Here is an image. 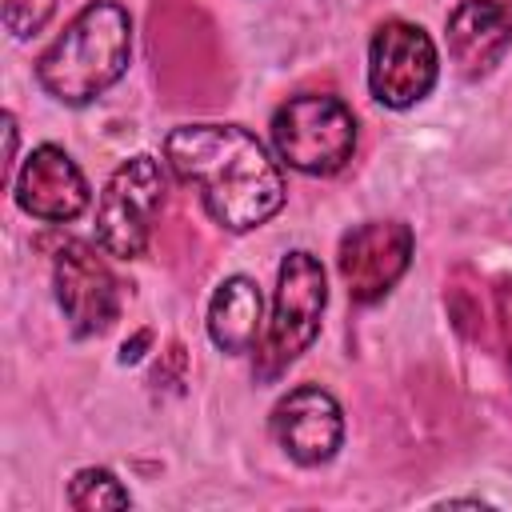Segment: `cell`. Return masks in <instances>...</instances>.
Returning <instances> with one entry per match:
<instances>
[{"instance_id":"6da1fadb","label":"cell","mask_w":512,"mask_h":512,"mask_svg":"<svg viewBox=\"0 0 512 512\" xmlns=\"http://www.w3.org/2000/svg\"><path fill=\"white\" fill-rule=\"evenodd\" d=\"M164 160L228 232L260 228L284 204L280 164L240 124H180L164 140Z\"/></svg>"},{"instance_id":"7a4b0ae2","label":"cell","mask_w":512,"mask_h":512,"mask_svg":"<svg viewBox=\"0 0 512 512\" xmlns=\"http://www.w3.org/2000/svg\"><path fill=\"white\" fill-rule=\"evenodd\" d=\"M128 56H132L128 12L116 0H92L40 52L36 80L60 104H92L128 72Z\"/></svg>"},{"instance_id":"3957f363","label":"cell","mask_w":512,"mask_h":512,"mask_svg":"<svg viewBox=\"0 0 512 512\" xmlns=\"http://www.w3.org/2000/svg\"><path fill=\"white\" fill-rule=\"evenodd\" d=\"M328 304V280L312 252L296 248L276 268V292H272V316L256 344V380L272 384L284 376L316 340L320 316Z\"/></svg>"},{"instance_id":"277c9868","label":"cell","mask_w":512,"mask_h":512,"mask_svg":"<svg viewBox=\"0 0 512 512\" xmlns=\"http://www.w3.org/2000/svg\"><path fill=\"white\" fill-rule=\"evenodd\" d=\"M272 148L304 176H332L356 152V116L328 92L292 96L272 116Z\"/></svg>"},{"instance_id":"5b68a950","label":"cell","mask_w":512,"mask_h":512,"mask_svg":"<svg viewBox=\"0 0 512 512\" xmlns=\"http://www.w3.org/2000/svg\"><path fill=\"white\" fill-rule=\"evenodd\" d=\"M168 196V176L164 164L148 152L128 156L104 184L100 204H96V244L116 256V260H136L144 256L152 240L156 212L164 208Z\"/></svg>"},{"instance_id":"8992f818","label":"cell","mask_w":512,"mask_h":512,"mask_svg":"<svg viewBox=\"0 0 512 512\" xmlns=\"http://www.w3.org/2000/svg\"><path fill=\"white\" fill-rule=\"evenodd\" d=\"M440 76V56L420 24L388 20L368 44V88L384 108L420 104Z\"/></svg>"},{"instance_id":"52a82bcc","label":"cell","mask_w":512,"mask_h":512,"mask_svg":"<svg viewBox=\"0 0 512 512\" xmlns=\"http://www.w3.org/2000/svg\"><path fill=\"white\" fill-rule=\"evenodd\" d=\"M52 288H56V304L68 320V332L80 340L100 336L120 320V284H116L108 260L84 240H72L56 252Z\"/></svg>"},{"instance_id":"ba28073f","label":"cell","mask_w":512,"mask_h":512,"mask_svg":"<svg viewBox=\"0 0 512 512\" xmlns=\"http://www.w3.org/2000/svg\"><path fill=\"white\" fill-rule=\"evenodd\" d=\"M340 276L356 304L384 300L412 260V228L404 220H364L340 240Z\"/></svg>"},{"instance_id":"9c48e42d","label":"cell","mask_w":512,"mask_h":512,"mask_svg":"<svg viewBox=\"0 0 512 512\" xmlns=\"http://www.w3.org/2000/svg\"><path fill=\"white\" fill-rule=\"evenodd\" d=\"M272 440L304 468L328 464L344 444V412L336 396L320 384H300L272 408Z\"/></svg>"},{"instance_id":"30bf717a","label":"cell","mask_w":512,"mask_h":512,"mask_svg":"<svg viewBox=\"0 0 512 512\" xmlns=\"http://www.w3.org/2000/svg\"><path fill=\"white\" fill-rule=\"evenodd\" d=\"M12 192H16V204L32 220H48V224L76 220L92 200V188H88L80 164L56 144H40L28 152V160L16 172Z\"/></svg>"},{"instance_id":"8fae6325","label":"cell","mask_w":512,"mask_h":512,"mask_svg":"<svg viewBox=\"0 0 512 512\" xmlns=\"http://www.w3.org/2000/svg\"><path fill=\"white\" fill-rule=\"evenodd\" d=\"M512 48V0H464L448 16V56L468 76H488Z\"/></svg>"},{"instance_id":"7c38bea8","label":"cell","mask_w":512,"mask_h":512,"mask_svg":"<svg viewBox=\"0 0 512 512\" xmlns=\"http://www.w3.org/2000/svg\"><path fill=\"white\" fill-rule=\"evenodd\" d=\"M260 288L252 276H224L208 300V336L220 352L244 356L260 344Z\"/></svg>"},{"instance_id":"4fadbf2b","label":"cell","mask_w":512,"mask_h":512,"mask_svg":"<svg viewBox=\"0 0 512 512\" xmlns=\"http://www.w3.org/2000/svg\"><path fill=\"white\" fill-rule=\"evenodd\" d=\"M68 504L76 512H100V508H128V488L108 468H80L68 480Z\"/></svg>"},{"instance_id":"5bb4252c","label":"cell","mask_w":512,"mask_h":512,"mask_svg":"<svg viewBox=\"0 0 512 512\" xmlns=\"http://www.w3.org/2000/svg\"><path fill=\"white\" fill-rule=\"evenodd\" d=\"M52 12H56V0H4V28L16 40H24V36H36Z\"/></svg>"},{"instance_id":"9a60e30c","label":"cell","mask_w":512,"mask_h":512,"mask_svg":"<svg viewBox=\"0 0 512 512\" xmlns=\"http://www.w3.org/2000/svg\"><path fill=\"white\" fill-rule=\"evenodd\" d=\"M152 344V332L144 328V332H136L132 340H124V348H120V364H136L140 356H144V348Z\"/></svg>"},{"instance_id":"2e32d148","label":"cell","mask_w":512,"mask_h":512,"mask_svg":"<svg viewBox=\"0 0 512 512\" xmlns=\"http://www.w3.org/2000/svg\"><path fill=\"white\" fill-rule=\"evenodd\" d=\"M4 140H8V148H4V164L12 168V160H16V116H12V112H4Z\"/></svg>"},{"instance_id":"e0dca14e","label":"cell","mask_w":512,"mask_h":512,"mask_svg":"<svg viewBox=\"0 0 512 512\" xmlns=\"http://www.w3.org/2000/svg\"><path fill=\"white\" fill-rule=\"evenodd\" d=\"M500 316H504V332H508V348H512V284L500 288Z\"/></svg>"}]
</instances>
